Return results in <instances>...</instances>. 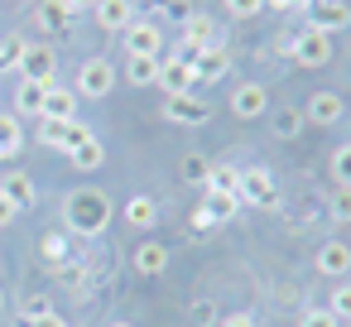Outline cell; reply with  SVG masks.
Here are the masks:
<instances>
[{"instance_id": "obj_24", "label": "cell", "mask_w": 351, "mask_h": 327, "mask_svg": "<svg viewBox=\"0 0 351 327\" xmlns=\"http://www.w3.org/2000/svg\"><path fill=\"white\" fill-rule=\"evenodd\" d=\"M125 77H130V87H159V58L125 53Z\"/></svg>"}, {"instance_id": "obj_17", "label": "cell", "mask_w": 351, "mask_h": 327, "mask_svg": "<svg viewBox=\"0 0 351 327\" xmlns=\"http://www.w3.org/2000/svg\"><path fill=\"white\" fill-rule=\"evenodd\" d=\"M202 207H207V217H212L217 226H226V221H236V217H241V193H217V188H202Z\"/></svg>"}, {"instance_id": "obj_14", "label": "cell", "mask_w": 351, "mask_h": 327, "mask_svg": "<svg viewBox=\"0 0 351 327\" xmlns=\"http://www.w3.org/2000/svg\"><path fill=\"white\" fill-rule=\"evenodd\" d=\"M39 121H77V92L53 82V87L44 92V111H39Z\"/></svg>"}, {"instance_id": "obj_16", "label": "cell", "mask_w": 351, "mask_h": 327, "mask_svg": "<svg viewBox=\"0 0 351 327\" xmlns=\"http://www.w3.org/2000/svg\"><path fill=\"white\" fill-rule=\"evenodd\" d=\"M183 44H188V49H197V53H202V49H217V20L193 10V15L183 20Z\"/></svg>"}, {"instance_id": "obj_2", "label": "cell", "mask_w": 351, "mask_h": 327, "mask_svg": "<svg viewBox=\"0 0 351 327\" xmlns=\"http://www.w3.org/2000/svg\"><path fill=\"white\" fill-rule=\"evenodd\" d=\"M241 207H260V212H274L284 197H279V183H274V173L265 169V164H250V169H241Z\"/></svg>"}, {"instance_id": "obj_9", "label": "cell", "mask_w": 351, "mask_h": 327, "mask_svg": "<svg viewBox=\"0 0 351 327\" xmlns=\"http://www.w3.org/2000/svg\"><path fill=\"white\" fill-rule=\"evenodd\" d=\"M82 140H92V125H82V121H39V145H49V149L73 154Z\"/></svg>"}, {"instance_id": "obj_19", "label": "cell", "mask_w": 351, "mask_h": 327, "mask_svg": "<svg viewBox=\"0 0 351 327\" xmlns=\"http://www.w3.org/2000/svg\"><path fill=\"white\" fill-rule=\"evenodd\" d=\"M97 29H111V34H125V25L135 20V10H130V0H97Z\"/></svg>"}, {"instance_id": "obj_33", "label": "cell", "mask_w": 351, "mask_h": 327, "mask_svg": "<svg viewBox=\"0 0 351 327\" xmlns=\"http://www.w3.org/2000/svg\"><path fill=\"white\" fill-rule=\"evenodd\" d=\"M25 49H29V44H25L20 34H5V44H0V73H5L10 63L20 68V58H25Z\"/></svg>"}, {"instance_id": "obj_30", "label": "cell", "mask_w": 351, "mask_h": 327, "mask_svg": "<svg viewBox=\"0 0 351 327\" xmlns=\"http://www.w3.org/2000/svg\"><path fill=\"white\" fill-rule=\"evenodd\" d=\"M39 250H44V260H49V265H63V260H68V236H63V231H44Z\"/></svg>"}, {"instance_id": "obj_28", "label": "cell", "mask_w": 351, "mask_h": 327, "mask_svg": "<svg viewBox=\"0 0 351 327\" xmlns=\"http://www.w3.org/2000/svg\"><path fill=\"white\" fill-rule=\"evenodd\" d=\"M207 188L236 193V188H241V169H236V164H212V169H207Z\"/></svg>"}, {"instance_id": "obj_35", "label": "cell", "mask_w": 351, "mask_h": 327, "mask_svg": "<svg viewBox=\"0 0 351 327\" xmlns=\"http://www.w3.org/2000/svg\"><path fill=\"white\" fill-rule=\"evenodd\" d=\"M265 10V0H226V15L231 20H255Z\"/></svg>"}, {"instance_id": "obj_37", "label": "cell", "mask_w": 351, "mask_h": 327, "mask_svg": "<svg viewBox=\"0 0 351 327\" xmlns=\"http://www.w3.org/2000/svg\"><path fill=\"white\" fill-rule=\"evenodd\" d=\"M298 327H341V322H337L327 308H308V313L298 317Z\"/></svg>"}, {"instance_id": "obj_7", "label": "cell", "mask_w": 351, "mask_h": 327, "mask_svg": "<svg viewBox=\"0 0 351 327\" xmlns=\"http://www.w3.org/2000/svg\"><path fill=\"white\" fill-rule=\"evenodd\" d=\"M125 53H135V58H164V29H159V20H130L125 25Z\"/></svg>"}, {"instance_id": "obj_38", "label": "cell", "mask_w": 351, "mask_h": 327, "mask_svg": "<svg viewBox=\"0 0 351 327\" xmlns=\"http://www.w3.org/2000/svg\"><path fill=\"white\" fill-rule=\"evenodd\" d=\"M164 15H169L173 25H183V20L193 15V5H188V0H169V5H164Z\"/></svg>"}, {"instance_id": "obj_1", "label": "cell", "mask_w": 351, "mask_h": 327, "mask_svg": "<svg viewBox=\"0 0 351 327\" xmlns=\"http://www.w3.org/2000/svg\"><path fill=\"white\" fill-rule=\"evenodd\" d=\"M111 197L101 193V188H73L68 197H63V221H68V231L73 236H101L106 226H111Z\"/></svg>"}, {"instance_id": "obj_12", "label": "cell", "mask_w": 351, "mask_h": 327, "mask_svg": "<svg viewBox=\"0 0 351 327\" xmlns=\"http://www.w3.org/2000/svg\"><path fill=\"white\" fill-rule=\"evenodd\" d=\"M341 116H346V101L337 92H313L303 106V121H313V125H337Z\"/></svg>"}, {"instance_id": "obj_34", "label": "cell", "mask_w": 351, "mask_h": 327, "mask_svg": "<svg viewBox=\"0 0 351 327\" xmlns=\"http://www.w3.org/2000/svg\"><path fill=\"white\" fill-rule=\"evenodd\" d=\"M327 212H332V221H351V188H337L327 197Z\"/></svg>"}, {"instance_id": "obj_31", "label": "cell", "mask_w": 351, "mask_h": 327, "mask_svg": "<svg viewBox=\"0 0 351 327\" xmlns=\"http://www.w3.org/2000/svg\"><path fill=\"white\" fill-rule=\"evenodd\" d=\"M322 308H327L337 322H351V284H337V289H332V298H327Z\"/></svg>"}, {"instance_id": "obj_11", "label": "cell", "mask_w": 351, "mask_h": 327, "mask_svg": "<svg viewBox=\"0 0 351 327\" xmlns=\"http://www.w3.org/2000/svg\"><path fill=\"white\" fill-rule=\"evenodd\" d=\"M313 269L327 274V279H341V274L351 269V245H346V241H322L317 255H313Z\"/></svg>"}, {"instance_id": "obj_29", "label": "cell", "mask_w": 351, "mask_h": 327, "mask_svg": "<svg viewBox=\"0 0 351 327\" xmlns=\"http://www.w3.org/2000/svg\"><path fill=\"white\" fill-rule=\"evenodd\" d=\"M207 169H212V164H207L202 154H183L178 178H183V183H193V188H207Z\"/></svg>"}, {"instance_id": "obj_44", "label": "cell", "mask_w": 351, "mask_h": 327, "mask_svg": "<svg viewBox=\"0 0 351 327\" xmlns=\"http://www.w3.org/2000/svg\"><path fill=\"white\" fill-rule=\"evenodd\" d=\"M63 5H68V15H92L97 0H63Z\"/></svg>"}, {"instance_id": "obj_43", "label": "cell", "mask_w": 351, "mask_h": 327, "mask_svg": "<svg viewBox=\"0 0 351 327\" xmlns=\"http://www.w3.org/2000/svg\"><path fill=\"white\" fill-rule=\"evenodd\" d=\"M221 327H255V317H250V313H226Z\"/></svg>"}, {"instance_id": "obj_13", "label": "cell", "mask_w": 351, "mask_h": 327, "mask_svg": "<svg viewBox=\"0 0 351 327\" xmlns=\"http://www.w3.org/2000/svg\"><path fill=\"white\" fill-rule=\"evenodd\" d=\"M159 87H164L169 97H173V92H197V73L169 53V58H159Z\"/></svg>"}, {"instance_id": "obj_36", "label": "cell", "mask_w": 351, "mask_h": 327, "mask_svg": "<svg viewBox=\"0 0 351 327\" xmlns=\"http://www.w3.org/2000/svg\"><path fill=\"white\" fill-rule=\"evenodd\" d=\"M44 313H53V303H49L44 293H29V298L20 303V317H44Z\"/></svg>"}, {"instance_id": "obj_18", "label": "cell", "mask_w": 351, "mask_h": 327, "mask_svg": "<svg viewBox=\"0 0 351 327\" xmlns=\"http://www.w3.org/2000/svg\"><path fill=\"white\" fill-rule=\"evenodd\" d=\"M130 269H135V274H145V279L164 274V269H169V245H159V241H145V245L130 255Z\"/></svg>"}, {"instance_id": "obj_5", "label": "cell", "mask_w": 351, "mask_h": 327, "mask_svg": "<svg viewBox=\"0 0 351 327\" xmlns=\"http://www.w3.org/2000/svg\"><path fill=\"white\" fill-rule=\"evenodd\" d=\"M20 82H44V87L58 82V53H53V44H29V49H25V58H20Z\"/></svg>"}, {"instance_id": "obj_40", "label": "cell", "mask_w": 351, "mask_h": 327, "mask_svg": "<svg viewBox=\"0 0 351 327\" xmlns=\"http://www.w3.org/2000/svg\"><path fill=\"white\" fill-rule=\"evenodd\" d=\"M20 327H68L58 313H44V317H20Z\"/></svg>"}, {"instance_id": "obj_23", "label": "cell", "mask_w": 351, "mask_h": 327, "mask_svg": "<svg viewBox=\"0 0 351 327\" xmlns=\"http://www.w3.org/2000/svg\"><path fill=\"white\" fill-rule=\"evenodd\" d=\"M25 149V125L20 116H0V164H10Z\"/></svg>"}, {"instance_id": "obj_22", "label": "cell", "mask_w": 351, "mask_h": 327, "mask_svg": "<svg viewBox=\"0 0 351 327\" xmlns=\"http://www.w3.org/2000/svg\"><path fill=\"white\" fill-rule=\"evenodd\" d=\"M34 25H39V29H53V34H63V29L73 25V15H68L63 0H34Z\"/></svg>"}, {"instance_id": "obj_47", "label": "cell", "mask_w": 351, "mask_h": 327, "mask_svg": "<svg viewBox=\"0 0 351 327\" xmlns=\"http://www.w3.org/2000/svg\"><path fill=\"white\" fill-rule=\"evenodd\" d=\"M106 327H135V322H125V317H116V322H106Z\"/></svg>"}, {"instance_id": "obj_25", "label": "cell", "mask_w": 351, "mask_h": 327, "mask_svg": "<svg viewBox=\"0 0 351 327\" xmlns=\"http://www.w3.org/2000/svg\"><path fill=\"white\" fill-rule=\"evenodd\" d=\"M68 159H73V169H82V173H97V169L106 164V145L92 135V140H82V145H77Z\"/></svg>"}, {"instance_id": "obj_21", "label": "cell", "mask_w": 351, "mask_h": 327, "mask_svg": "<svg viewBox=\"0 0 351 327\" xmlns=\"http://www.w3.org/2000/svg\"><path fill=\"white\" fill-rule=\"evenodd\" d=\"M121 217L135 226V231H149L154 221H159V202L149 197V193H135V197H125V207H121Z\"/></svg>"}, {"instance_id": "obj_46", "label": "cell", "mask_w": 351, "mask_h": 327, "mask_svg": "<svg viewBox=\"0 0 351 327\" xmlns=\"http://www.w3.org/2000/svg\"><path fill=\"white\" fill-rule=\"evenodd\" d=\"M140 5H145V10H164V5H169V0H140Z\"/></svg>"}, {"instance_id": "obj_42", "label": "cell", "mask_w": 351, "mask_h": 327, "mask_svg": "<svg viewBox=\"0 0 351 327\" xmlns=\"http://www.w3.org/2000/svg\"><path fill=\"white\" fill-rule=\"evenodd\" d=\"M15 217H20V212L10 207V197H5V193H0V231H5V226H10Z\"/></svg>"}, {"instance_id": "obj_48", "label": "cell", "mask_w": 351, "mask_h": 327, "mask_svg": "<svg viewBox=\"0 0 351 327\" xmlns=\"http://www.w3.org/2000/svg\"><path fill=\"white\" fill-rule=\"evenodd\" d=\"M0 308H5V293H0Z\"/></svg>"}, {"instance_id": "obj_8", "label": "cell", "mask_w": 351, "mask_h": 327, "mask_svg": "<svg viewBox=\"0 0 351 327\" xmlns=\"http://www.w3.org/2000/svg\"><path fill=\"white\" fill-rule=\"evenodd\" d=\"M164 121H173V125H207L212 106L197 92H173V97H164Z\"/></svg>"}, {"instance_id": "obj_20", "label": "cell", "mask_w": 351, "mask_h": 327, "mask_svg": "<svg viewBox=\"0 0 351 327\" xmlns=\"http://www.w3.org/2000/svg\"><path fill=\"white\" fill-rule=\"evenodd\" d=\"M193 73H197V82H221L226 73H231V53L217 44V49H202L197 53V63H193Z\"/></svg>"}, {"instance_id": "obj_39", "label": "cell", "mask_w": 351, "mask_h": 327, "mask_svg": "<svg viewBox=\"0 0 351 327\" xmlns=\"http://www.w3.org/2000/svg\"><path fill=\"white\" fill-rule=\"evenodd\" d=\"M193 322H202V327H207V322H217V308H212V298H207V303H202V298L193 303Z\"/></svg>"}, {"instance_id": "obj_3", "label": "cell", "mask_w": 351, "mask_h": 327, "mask_svg": "<svg viewBox=\"0 0 351 327\" xmlns=\"http://www.w3.org/2000/svg\"><path fill=\"white\" fill-rule=\"evenodd\" d=\"M279 53H289L298 68H327L332 63V39L317 29H298L293 39H279Z\"/></svg>"}, {"instance_id": "obj_49", "label": "cell", "mask_w": 351, "mask_h": 327, "mask_svg": "<svg viewBox=\"0 0 351 327\" xmlns=\"http://www.w3.org/2000/svg\"><path fill=\"white\" fill-rule=\"evenodd\" d=\"M29 5H34V0H29Z\"/></svg>"}, {"instance_id": "obj_15", "label": "cell", "mask_w": 351, "mask_h": 327, "mask_svg": "<svg viewBox=\"0 0 351 327\" xmlns=\"http://www.w3.org/2000/svg\"><path fill=\"white\" fill-rule=\"evenodd\" d=\"M0 193L10 197V207H15V212H29V207L39 202V188H34V178H29V173H5V178H0Z\"/></svg>"}, {"instance_id": "obj_6", "label": "cell", "mask_w": 351, "mask_h": 327, "mask_svg": "<svg viewBox=\"0 0 351 327\" xmlns=\"http://www.w3.org/2000/svg\"><path fill=\"white\" fill-rule=\"evenodd\" d=\"M303 29H317V34H341V29H351V5L346 0H313L308 5V25Z\"/></svg>"}, {"instance_id": "obj_26", "label": "cell", "mask_w": 351, "mask_h": 327, "mask_svg": "<svg viewBox=\"0 0 351 327\" xmlns=\"http://www.w3.org/2000/svg\"><path fill=\"white\" fill-rule=\"evenodd\" d=\"M44 82H20L15 87V116H39L44 111Z\"/></svg>"}, {"instance_id": "obj_4", "label": "cell", "mask_w": 351, "mask_h": 327, "mask_svg": "<svg viewBox=\"0 0 351 327\" xmlns=\"http://www.w3.org/2000/svg\"><path fill=\"white\" fill-rule=\"evenodd\" d=\"M116 77H121V73H116V63L97 53V58H82V68H77V87H73V92H77V97L101 101V97H111V92H116Z\"/></svg>"}, {"instance_id": "obj_45", "label": "cell", "mask_w": 351, "mask_h": 327, "mask_svg": "<svg viewBox=\"0 0 351 327\" xmlns=\"http://www.w3.org/2000/svg\"><path fill=\"white\" fill-rule=\"evenodd\" d=\"M308 5L313 0H284V10H303V15H308Z\"/></svg>"}, {"instance_id": "obj_41", "label": "cell", "mask_w": 351, "mask_h": 327, "mask_svg": "<svg viewBox=\"0 0 351 327\" xmlns=\"http://www.w3.org/2000/svg\"><path fill=\"white\" fill-rule=\"evenodd\" d=\"M193 231H217V221L207 217V207H202V202L193 207Z\"/></svg>"}, {"instance_id": "obj_32", "label": "cell", "mask_w": 351, "mask_h": 327, "mask_svg": "<svg viewBox=\"0 0 351 327\" xmlns=\"http://www.w3.org/2000/svg\"><path fill=\"white\" fill-rule=\"evenodd\" d=\"M332 178H337V188H351V145L332 149Z\"/></svg>"}, {"instance_id": "obj_10", "label": "cell", "mask_w": 351, "mask_h": 327, "mask_svg": "<svg viewBox=\"0 0 351 327\" xmlns=\"http://www.w3.org/2000/svg\"><path fill=\"white\" fill-rule=\"evenodd\" d=\"M231 111H236V121H260V116H269V92L260 82H241L231 92Z\"/></svg>"}, {"instance_id": "obj_27", "label": "cell", "mask_w": 351, "mask_h": 327, "mask_svg": "<svg viewBox=\"0 0 351 327\" xmlns=\"http://www.w3.org/2000/svg\"><path fill=\"white\" fill-rule=\"evenodd\" d=\"M269 130H274L279 140H293V135L303 130V111H293V106H284V111H274V116H269Z\"/></svg>"}]
</instances>
